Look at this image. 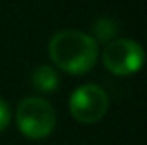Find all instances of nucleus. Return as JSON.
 Masks as SVG:
<instances>
[{"instance_id":"nucleus-4","label":"nucleus","mask_w":147,"mask_h":145,"mask_svg":"<svg viewBox=\"0 0 147 145\" xmlns=\"http://www.w3.org/2000/svg\"><path fill=\"white\" fill-rule=\"evenodd\" d=\"M102 63L115 75H132L144 63V50L132 39H115L102 50Z\"/></svg>"},{"instance_id":"nucleus-3","label":"nucleus","mask_w":147,"mask_h":145,"mask_svg":"<svg viewBox=\"0 0 147 145\" xmlns=\"http://www.w3.org/2000/svg\"><path fill=\"white\" fill-rule=\"evenodd\" d=\"M69 108L73 117L80 123H97L108 110V97L97 84H84L73 91Z\"/></svg>"},{"instance_id":"nucleus-2","label":"nucleus","mask_w":147,"mask_h":145,"mask_svg":"<svg viewBox=\"0 0 147 145\" xmlns=\"http://www.w3.org/2000/svg\"><path fill=\"white\" fill-rule=\"evenodd\" d=\"M17 127L26 138L41 140L47 138L56 125L54 108L41 97H28L21 101L17 108Z\"/></svg>"},{"instance_id":"nucleus-6","label":"nucleus","mask_w":147,"mask_h":145,"mask_svg":"<svg viewBox=\"0 0 147 145\" xmlns=\"http://www.w3.org/2000/svg\"><path fill=\"white\" fill-rule=\"evenodd\" d=\"M115 28H117V26H115V22L112 21V19H99L93 24L95 36H91V37H93V39H99V41H106L115 34Z\"/></svg>"},{"instance_id":"nucleus-7","label":"nucleus","mask_w":147,"mask_h":145,"mask_svg":"<svg viewBox=\"0 0 147 145\" xmlns=\"http://www.w3.org/2000/svg\"><path fill=\"white\" fill-rule=\"evenodd\" d=\"M11 121V112H9V106L6 104V102L0 99V132L4 130V128L9 125Z\"/></svg>"},{"instance_id":"nucleus-1","label":"nucleus","mask_w":147,"mask_h":145,"mask_svg":"<svg viewBox=\"0 0 147 145\" xmlns=\"http://www.w3.org/2000/svg\"><path fill=\"white\" fill-rule=\"evenodd\" d=\"M49 52L52 62L60 69L73 75L90 71L99 56L97 41L90 34H84L80 30L56 32L49 43Z\"/></svg>"},{"instance_id":"nucleus-5","label":"nucleus","mask_w":147,"mask_h":145,"mask_svg":"<svg viewBox=\"0 0 147 145\" xmlns=\"http://www.w3.org/2000/svg\"><path fill=\"white\" fill-rule=\"evenodd\" d=\"M32 84L37 91H54L60 84V80H58V75L52 67L39 65L32 75Z\"/></svg>"}]
</instances>
